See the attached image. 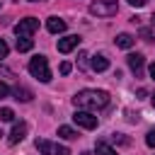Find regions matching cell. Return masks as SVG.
I'll use <instances>...</instances> for the list:
<instances>
[{"label":"cell","instance_id":"1","mask_svg":"<svg viewBox=\"0 0 155 155\" xmlns=\"http://www.w3.org/2000/svg\"><path fill=\"white\" fill-rule=\"evenodd\" d=\"M73 104H75L78 109H85V111H90V109H102V107L109 104V94H107L104 90H80V92L73 97Z\"/></svg>","mask_w":155,"mask_h":155},{"label":"cell","instance_id":"2","mask_svg":"<svg viewBox=\"0 0 155 155\" xmlns=\"http://www.w3.org/2000/svg\"><path fill=\"white\" fill-rule=\"evenodd\" d=\"M29 73H31L39 82H48V80H51V68H48L46 56H34V58L29 61Z\"/></svg>","mask_w":155,"mask_h":155},{"label":"cell","instance_id":"3","mask_svg":"<svg viewBox=\"0 0 155 155\" xmlns=\"http://www.w3.org/2000/svg\"><path fill=\"white\" fill-rule=\"evenodd\" d=\"M90 12L97 17H114L119 12V0H94L90 5Z\"/></svg>","mask_w":155,"mask_h":155},{"label":"cell","instance_id":"4","mask_svg":"<svg viewBox=\"0 0 155 155\" xmlns=\"http://www.w3.org/2000/svg\"><path fill=\"white\" fill-rule=\"evenodd\" d=\"M39 29V19L36 17H24L15 24V34L17 39H31V34Z\"/></svg>","mask_w":155,"mask_h":155},{"label":"cell","instance_id":"5","mask_svg":"<svg viewBox=\"0 0 155 155\" xmlns=\"http://www.w3.org/2000/svg\"><path fill=\"white\" fill-rule=\"evenodd\" d=\"M34 145L41 155H70V150L65 145H58V143H51V140H44V138H36Z\"/></svg>","mask_w":155,"mask_h":155},{"label":"cell","instance_id":"6","mask_svg":"<svg viewBox=\"0 0 155 155\" xmlns=\"http://www.w3.org/2000/svg\"><path fill=\"white\" fill-rule=\"evenodd\" d=\"M73 121H75L78 126H82V128H90V131L97 128V124H99L97 116H94L92 111H85V109H78V111L73 114Z\"/></svg>","mask_w":155,"mask_h":155},{"label":"cell","instance_id":"7","mask_svg":"<svg viewBox=\"0 0 155 155\" xmlns=\"http://www.w3.org/2000/svg\"><path fill=\"white\" fill-rule=\"evenodd\" d=\"M27 131H29V126L24 124V121H19V124H15L12 126V131H10V145H17L19 140H24V136H27Z\"/></svg>","mask_w":155,"mask_h":155},{"label":"cell","instance_id":"8","mask_svg":"<svg viewBox=\"0 0 155 155\" xmlns=\"http://www.w3.org/2000/svg\"><path fill=\"white\" fill-rule=\"evenodd\" d=\"M78 44H80V36H78V34L63 36V39H58V51H61V53H70L73 48H78Z\"/></svg>","mask_w":155,"mask_h":155},{"label":"cell","instance_id":"9","mask_svg":"<svg viewBox=\"0 0 155 155\" xmlns=\"http://www.w3.org/2000/svg\"><path fill=\"white\" fill-rule=\"evenodd\" d=\"M128 68L136 73V78H140L143 75V65H145V58H143V53H128Z\"/></svg>","mask_w":155,"mask_h":155},{"label":"cell","instance_id":"10","mask_svg":"<svg viewBox=\"0 0 155 155\" xmlns=\"http://www.w3.org/2000/svg\"><path fill=\"white\" fill-rule=\"evenodd\" d=\"M46 29H48L51 34H61V31H65V19H61V17H48V19H46Z\"/></svg>","mask_w":155,"mask_h":155},{"label":"cell","instance_id":"11","mask_svg":"<svg viewBox=\"0 0 155 155\" xmlns=\"http://www.w3.org/2000/svg\"><path fill=\"white\" fill-rule=\"evenodd\" d=\"M107 68H109V58H107V56H102V53L92 56V70H94V73H102V70H107Z\"/></svg>","mask_w":155,"mask_h":155},{"label":"cell","instance_id":"12","mask_svg":"<svg viewBox=\"0 0 155 155\" xmlns=\"http://www.w3.org/2000/svg\"><path fill=\"white\" fill-rule=\"evenodd\" d=\"M136 44V36H131V34H126V31H121L119 36H116V46L119 48H131Z\"/></svg>","mask_w":155,"mask_h":155},{"label":"cell","instance_id":"13","mask_svg":"<svg viewBox=\"0 0 155 155\" xmlns=\"http://www.w3.org/2000/svg\"><path fill=\"white\" fill-rule=\"evenodd\" d=\"M94 150H97V155H116V150H114V148H111L107 140H97Z\"/></svg>","mask_w":155,"mask_h":155},{"label":"cell","instance_id":"14","mask_svg":"<svg viewBox=\"0 0 155 155\" xmlns=\"http://www.w3.org/2000/svg\"><path fill=\"white\" fill-rule=\"evenodd\" d=\"M34 94H31V90H27V87H15V99H19V102H29Z\"/></svg>","mask_w":155,"mask_h":155},{"label":"cell","instance_id":"15","mask_svg":"<svg viewBox=\"0 0 155 155\" xmlns=\"http://www.w3.org/2000/svg\"><path fill=\"white\" fill-rule=\"evenodd\" d=\"M58 136H61L63 140H75V138H78V131H73L70 126H58Z\"/></svg>","mask_w":155,"mask_h":155},{"label":"cell","instance_id":"16","mask_svg":"<svg viewBox=\"0 0 155 155\" xmlns=\"http://www.w3.org/2000/svg\"><path fill=\"white\" fill-rule=\"evenodd\" d=\"M31 46H34V41L31 39H17V51H31Z\"/></svg>","mask_w":155,"mask_h":155},{"label":"cell","instance_id":"17","mask_svg":"<svg viewBox=\"0 0 155 155\" xmlns=\"http://www.w3.org/2000/svg\"><path fill=\"white\" fill-rule=\"evenodd\" d=\"M12 119H15V111L10 107H2L0 109V121H12Z\"/></svg>","mask_w":155,"mask_h":155},{"label":"cell","instance_id":"18","mask_svg":"<svg viewBox=\"0 0 155 155\" xmlns=\"http://www.w3.org/2000/svg\"><path fill=\"white\" fill-rule=\"evenodd\" d=\"M111 140H114V143H121V145H128V143H131L124 133H111Z\"/></svg>","mask_w":155,"mask_h":155},{"label":"cell","instance_id":"19","mask_svg":"<svg viewBox=\"0 0 155 155\" xmlns=\"http://www.w3.org/2000/svg\"><path fill=\"white\" fill-rule=\"evenodd\" d=\"M145 145L155 148V128H150V131H148V136H145Z\"/></svg>","mask_w":155,"mask_h":155},{"label":"cell","instance_id":"20","mask_svg":"<svg viewBox=\"0 0 155 155\" xmlns=\"http://www.w3.org/2000/svg\"><path fill=\"white\" fill-rule=\"evenodd\" d=\"M5 97H10V87L5 82H0V99H5Z\"/></svg>","mask_w":155,"mask_h":155},{"label":"cell","instance_id":"21","mask_svg":"<svg viewBox=\"0 0 155 155\" xmlns=\"http://www.w3.org/2000/svg\"><path fill=\"white\" fill-rule=\"evenodd\" d=\"M7 44H5V39H0V58H7Z\"/></svg>","mask_w":155,"mask_h":155},{"label":"cell","instance_id":"22","mask_svg":"<svg viewBox=\"0 0 155 155\" xmlns=\"http://www.w3.org/2000/svg\"><path fill=\"white\" fill-rule=\"evenodd\" d=\"M70 70H73V65H70L68 61H65V63H61V75H68Z\"/></svg>","mask_w":155,"mask_h":155},{"label":"cell","instance_id":"23","mask_svg":"<svg viewBox=\"0 0 155 155\" xmlns=\"http://www.w3.org/2000/svg\"><path fill=\"white\" fill-rule=\"evenodd\" d=\"M128 5H133V7H143V5H148V0H128Z\"/></svg>","mask_w":155,"mask_h":155},{"label":"cell","instance_id":"24","mask_svg":"<svg viewBox=\"0 0 155 155\" xmlns=\"http://www.w3.org/2000/svg\"><path fill=\"white\" fill-rule=\"evenodd\" d=\"M150 78H153V80H155V63H153V65H150Z\"/></svg>","mask_w":155,"mask_h":155},{"label":"cell","instance_id":"25","mask_svg":"<svg viewBox=\"0 0 155 155\" xmlns=\"http://www.w3.org/2000/svg\"><path fill=\"white\" fill-rule=\"evenodd\" d=\"M29 2H44V0H29Z\"/></svg>","mask_w":155,"mask_h":155},{"label":"cell","instance_id":"26","mask_svg":"<svg viewBox=\"0 0 155 155\" xmlns=\"http://www.w3.org/2000/svg\"><path fill=\"white\" fill-rule=\"evenodd\" d=\"M150 102H153V107H155V94H153V99H150Z\"/></svg>","mask_w":155,"mask_h":155},{"label":"cell","instance_id":"27","mask_svg":"<svg viewBox=\"0 0 155 155\" xmlns=\"http://www.w3.org/2000/svg\"><path fill=\"white\" fill-rule=\"evenodd\" d=\"M153 22H155V15H153Z\"/></svg>","mask_w":155,"mask_h":155},{"label":"cell","instance_id":"28","mask_svg":"<svg viewBox=\"0 0 155 155\" xmlns=\"http://www.w3.org/2000/svg\"><path fill=\"white\" fill-rule=\"evenodd\" d=\"M0 136H2V131H0Z\"/></svg>","mask_w":155,"mask_h":155}]
</instances>
